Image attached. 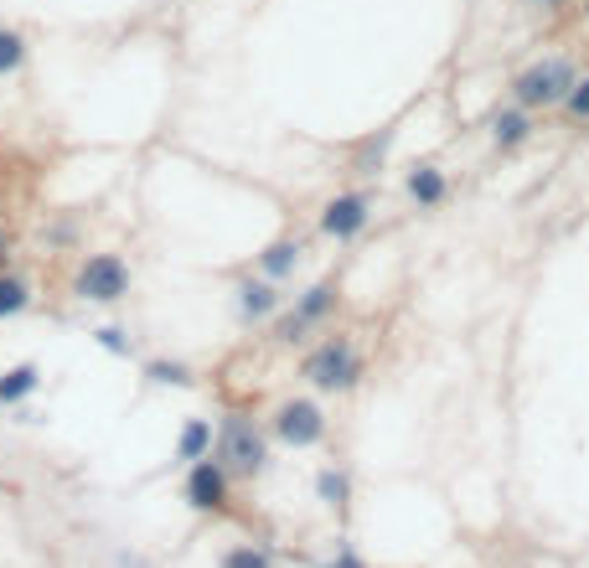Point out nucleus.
Returning <instances> with one entry per match:
<instances>
[{
  "instance_id": "2eb2a0df",
  "label": "nucleus",
  "mask_w": 589,
  "mask_h": 568,
  "mask_svg": "<svg viewBox=\"0 0 589 568\" xmlns=\"http://www.w3.org/2000/svg\"><path fill=\"white\" fill-rule=\"evenodd\" d=\"M316 496L331 506V512H347V506H352V476L341 466H326L316 476Z\"/></svg>"
},
{
  "instance_id": "ddd939ff",
  "label": "nucleus",
  "mask_w": 589,
  "mask_h": 568,
  "mask_svg": "<svg viewBox=\"0 0 589 568\" xmlns=\"http://www.w3.org/2000/svg\"><path fill=\"white\" fill-rule=\"evenodd\" d=\"M42 387L36 362H17V368H0V408H21Z\"/></svg>"
},
{
  "instance_id": "9b49d317",
  "label": "nucleus",
  "mask_w": 589,
  "mask_h": 568,
  "mask_svg": "<svg viewBox=\"0 0 589 568\" xmlns=\"http://www.w3.org/2000/svg\"><path fill=\"white\" fill-rule=\"evenodd\" d=\"M290 310H295L305 326H326V320L341 310V284L337 280H316L310 290H301V295H295V305H290Z\"/></svg>"
},
{
  "instance_id": "412c9836",
  "label": "nucleus",
  "mask_w": 589,
  "mask_h": 568,
  "mask_svg": "<svg viewBox=\"0 0 589 568\" xmlns=\"http://www.w3.org/2000/svg\"><path fill=\"white\" fill-rule=\"evenodd\" d=\"M222 568H274V564H270V553H264V548L243 543V548H228V553H222Z\"/></svg>"
},
{
  "instance_id": "b1692460",
  "label": "nucleus",
  "mask_w": 589,
  "mask_h": 568,
  "mask_svg": "<svg viewBox=\"0 0 589 568\" xmlns=\"http://www.w3.org/2000/svg\"><path fill=\"white\" fill-rule=\"evenodd\" d=\"M533 6H538V11H548V17H558V11H569L574 0H533Z\"/></svg>"
},
{
  "instance_id": "a878e982",
  "label": "nucleus",
  "mask_w": 589,
  "mask_h": 568,
  "mask_svg": "<svg viewBox=\"0 0 589 568\" xmlns=\"http://www.w3.org/2000/svg\"><path fill=\"white\" fill-rule=\"evenodd\" d=\"M6 259H11V238H6V228H0V274H6Z\"/></svg>"
},
{
  "instance_id": "dca6fc26",
  "label": "nucleus",
  "mask_w": 589,
  "mask_h": 568,
  "mask_svg": "<svg viewBox=\"0 0 589 568\" xmlns=\"http://www.w3.org/2000/svg\"><path fill=\"white\" fill-rule=\"evenodd\" d=\"M32 47H26V36L17 26H0V78H17L21 67H26Z\"/></svg>"
},
{
  "instance_id": "f8f14e48",
  "label": "nucleus",
  "mask_w": 589,
  "mask_h": 568,
  "mask_svg": "<svg viewBox=\"0 0 589 568\" xmlns=\"http://www.w3.org/2000/svg\"><path fill=\"white\" fill-rule=\"evenodd\" d=\"M305 264V249H301V238H274V243H264V253H259V274L274 284H285L295 280V269Z\"/></svg>"
},
{
  "instance_id": "4468645a",
  "label": "nucleus",
  "mask_w": 589,
  "mask_h": 568,
  "mask_svg": "<svg viewBox=\"0 0 589 568\" xmlns=\"http://www.w3.org/2000/svg\"><path fill=\"white\" fill-rule=\"evenodd\" d=\"M212 424L207 418H186L182 435H176V466H192V460H203V455H212Z\"/></svg>"
},
{
  "instance_id": "f03ea898",
  "label": "nucleus",
  "mask_w": 589,
  "mask_h": 568,
  "mask_svg": "<svg viewBox=\"0 0 589 568\" xmlns=\"http://www.w3.org/2000/svg\"><path fill=\"white\" fill-rule=\"evenodd\" d=\"M212 460H218L233 481H253L270 470V429L249 414H228L212 439Z\"/></svg>"
},
{
  "instance_id": "5701e85b",
  "label": "nucleus",
  "mask_w": 589,
  "mask_h": 568,
  "mask_svg": "<svg viewBox=\"0 0 589 568\" xmlns=\"http://www.w3.org/2000/svg\"><path fill=\"white\" fill-rule=\"evenodd\" d=\"M94 341H99V347L109 351V357H130V351H135L130 331H119V326H99V331H94Z\"/></svg>"
},
{
  "instance_id": "f257e3e1",
  "label": "nucleus",
  "mask_w": 589,
  "mask_h": 568,
  "mask_svg": "<svg viewBox=\"0 0 589 568\" xmlns=\"http://www.w3.org/2000/svg\"><path fill=\"white\" fill-rule=\"evenodd\" d=\"M301 378L316 387V393H352V387L368 378V357H362V347H357L347 331L320 336L316 347L301 357Z\"/></svg>"
},
{
  "instance_id": "1a4fd4ad",
  "label": "nucleus",
  "mask_w": 589,
  "mask_h": 568,
  "mask_svg": "<svg viewBox=\"0 0 589 568\" xmlns=\"http://www.w3.org/2000/svg\"><path fill=\"white\" fill-rule=\"evenodd\" d=\"M404 192H408V201H414L419 212H435V207L450 201V176H445L435 161H419V166H408Z\"/></svg>"
},
{
  "instance_id": "aec40b11",
  "label": "nucleus",
  "mask_w": 589,
  "mask_h": 568,
  "mask_svg": "<svg viewBox=\"0 0 589 568\" xmlns=\"http://www.w3.org/2000/svg\"><path fill=\"white\" fill-rule=\"evenodd\" d=\"M310 331H316V326H305L295 310H280V316H274V341H280V347H305Z\"/></svg>"
},
{
  "instance_id": "9d476101",
  "label": "nucleus",
  "mask_w": 589,
  "mask_h": 568,
  "mask_svg": "<svg viewBox=\"0 0 589 568\" xmlns=\"http://www.w3.org/2000/svg\"><path fill=\"white\" fill-rule=\"evenodd\" d=\"M533 130H538V119H533V109H522V103H502V109L491 114V145H497V151L527 145Z\"/></svg>"
},
{
  "instance_id": "a211bd4d",
  "label": "nucleus",
  "mask_w": 589,
  "mask_h": 568,
  "mask_svg": "<svg viewBox=\"0 0 589 568\" xmlns=\"http://www.w3.org/2000/svg\"><path fill=\"white\" fill-rule=\"evenodd\" d=\"M145 378H151L155 387H192L197 378H192V368L186 362H176V357H155V362H145Z\"/></svg>"
},
{
  "instance_id": "4be33fe9",
  "label": "nucleus",
  "mask_w": 589,
  "mask_h": 568,
  "mask_svg": "<svg viewBox=\"0 0 589 568\" xmlns=\"http://www.w3.org/2000/svg\"><path fill=\"white\" fill-rule=\"evenodd\" d=\"M564 114H569L574 124H589V73L569 88V99H564Z\"/></svg>"
},
{
  "instance_id": "6e6552de",
  "label": "nucleus",
  "mask_w": 589,
  "mask_h": 568,
  "mask_svg": "<svg viewBox=\"0 0 589 568\" xmlns=\"http://www.w3.org/2000/svg\"><path fill=\"white\" fill-rule=\"evenodd\" d=\"M233 301H238V320L243 326H253V320H270L285 310V295H280V284L264 280V274H243L233 290Z\"/></svg>"
},
{
  "instance_id": "423d86ee",
  "label": "nucleus",
  "mask_w": 589,
  "mask_h": 568,
  "mask_svg": "<svg viewBox=\"0 0 589 568\" xmlns=\"http://www.w3.org/2000/svg\"><path fill=\"white\" fill-rule=\"evenodd\" d=\"M182 496L192 512H228V502H233V476L212 460V455H203V460H192L186 466V485H182Z\"/></svg>"
},
{
  "instance_id": "20e7f679",
  "label": "nucleus",
  "mask_w": 589,
  "mask_h": 568,
  "mask_svg": "<svg viewBox=\"0 0 589 568\" xmlns=\"http://www.w3.org/2000/svg\"><path fill=\"white\" fill-rule=\"evenodd\" d=\"M130 284H135V274H130V264H124L119 253H109V249L84 253L78 269H73V301L119 305V301H130Z\"/></svg>"
},
{
  "instance_id": "393cba45",
  "label": "nucleus",
  "mask_w": 589,
  "mask_h": 568,
  "mask_svg": "<svg viewBox=\"0 0 589 568\" xmlns=\"http://www.w3.org/2000/svg\"><path fill=\"white\" fill-rule=\"evenodd\" d=\"M331 568H362V558H357V553H347V548H341V553H337V564H331Z\"/></svg>"
},
{
  "instance_id": "7ed1b4c3",
  "label": "nucleus",
  "mask_w": 589,
  "mask_h": 568,
  "mask_svg": "<svg viewBox=\"0 0 589 568\" xmlns=\"http://www.w3.org/2000/svg\"><path fill=\"white\" fill-rule=\"evenodd\" d=\"M574 84H579V67L569 57H538L512 78V103L533 109V114H554V109H564Z\"/></svg>"
},
{
  "instance_id": "6ab92c4d",
  "label": "nucleus",
  "mask_w": 589,
  "mask_h": 568,
  "mask_svg": "<svg viewBox=\"0 0 589 568\" xmlns=\"http://www.w3.org/2000/svg\"><path fill=\"white\" fill-rule=\"evenodd\" d=\"M388 145H393V134H368L362 145H357V155H352V171L357 176H378V166H383V155H388Z\"/></svg>"
},
{
  "instance_id": "f3484780",
  "label": "nucleus",
  "mask_w": 589,
  "mask_h": 568,
  "mask_svg": "<svg viewBox=\"0 0 589 568\" xmlns=\"http://www.w3.org/2000/svg\"><path fill=\"white\" fill-rule=\"evenodd\" d=\"M26 305H32V284L21 280V274H11V269H6V274H0V320L21 316Z\"/></svg>"
},
{
  "instance_id": "0eeeda50",
  "label": "nucleus",
  "mask_w": 589,
  "mask_h": 568,
  "mask_svg": "<svg viewBox=\"0 0 589 568\" xmlns=\"http://www.w3.org/2000/svg\"><path fill=\"white\" fill-rule=\"evenodd\" d=\"M372 222V197L368 192H337V197L320 207V238H331V243H357V238L368 233Z\"/></svg>"
},
{
  "instance_id": "39448f33",
  "label": "nucleus",
  "mask_w": 589,
  "mask_h": 568,
  "mask_svg": "<svg viewBox=\"0 0 589 568\" xmlns=\"http://www.w3.org/2000/svg\"><path fill=\"white\" fill-rule=\"evenodd\" d=\"M326 429H331V418L316 398H285L270 414V439H280L285 450H316Z\"/></svg>"
}]
</instances>
